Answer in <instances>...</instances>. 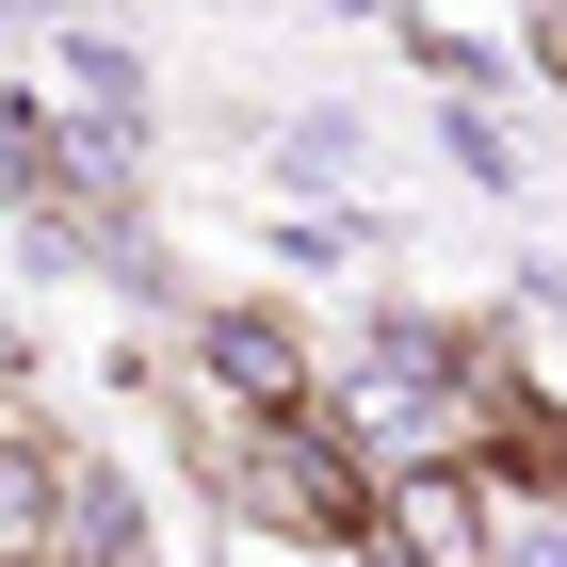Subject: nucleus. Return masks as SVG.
Returning a JSON list of instances; mask_svg holds the SVG:
<instances>
[{"instance_id":"8","label":"nucleus","mask_w":567,"mask_h":567,"mask_svg":"<svg viewBox=\"0 0 567 567\" xmlns=\"http://www.w3.org/2000/svg\"><path fill=\"white\" fill-rule=\"evenodd\" d=\"M519 33H535V82H567V0H551V17H519Z\"/></svg>"},{"instance_id":"2","label":"nucleus","mask_w":567,"mask_h":567,"mask_svg":"<svg viewBox=\"0 0 567 567\" xmlns=\"http://www.w3.org/2000/svg\"><path fill=\"white\" fill-rule=\"evenodd\" d=\"M195 373H212L244 422H308V405H324V357H308L292 308H195Z\"/></svg>"},{"instance_id":"9","label":"nucleus","mask_w":567,"mask_h":567,"mask_svg":"<svg viewBox=\"0 0 567 567\" xmlns=\"http://www.w3.org/2000/svg\"><path fill=\"white\" fill-rule=\"evenodd\" d=\"M0 17H49V33H82V0H0Z\"/></svg>"},{"instance_id":"4","label":"nucleus","mask_w":567,"mask_h":567,"mask_svg":"<svg viewBox=\"0 0 567 567\" xmlns=\"http://www.w3.org/2000/svg\"><path fill=\"white\" fill-rule=\"evenodd\" d=\"M486 519H503L486 471H390L373 486V551H405V567H486Z\"/></svg>"},{"instance_id":"6","label":"nucleus","mask_w":567,"mask_h":567,"mask_svg":"<svg viewBox=\"0 0 567 567\" xmlns=\"http://www.w3.org/2000/svg\"><path fill=\"white\" fill-rule=\"evenodd\" d=\"M276 260L292 276H357L373 260V212H276Z\"/></svg>"},{"instance_id":"1","label":"nucleus","mask_w":567,"mask_h":567,"mask_svg":"<svg viewBox=\"0 0 567 567\" xmlns=\"http://www.w3.org/2000/svg\"><path fill=\"white\" fill-rule=\"evenodd\" d=\"M373 454H357L324 405L308 422H244L227 437V519L244 535H276V551H373Z\"/></svg>"},{"instance_id":"5","label":"nucleus","mask_w":567,"mask_h":567,"mask_svg":"<svg viewBox=\"0 0 567 567\" xmlns=\"http://www.w3.org/2000/svg\"><path fill=\"white\" fill-rule=\"evenodd\" d=\"M49 454H65V437L0 422V567H49Z\"/></svg>"},{"instance_id":"7","label":"nucleus","mask_w":567,"mask_h":567,"mask_svg":"<svg viewBox=\"0 0 567 567\" xmlns=\"http://www.w3.org/2000/svg\"><path fill=\"white\" fill-rule=\"evenodd\" d=\"M437 146H454V163H471L486 195H503V178H519V131H503V114H486V97H454V114H437Z\"/></svg>"},{"instance_id":"3","label":"nucleus","mask_w":567,"mask_h":567,"mask_svg":"<svg viewBox=\"0 0 567 567\" xmlns=\"http://www.w3.org/2000/svg\"><path fill=\"white\" fill-rule=\"evenodd\" d=\"M49 114H65V146H82V163H114V178H131V146H146V114H163V97H146V65H131V49H114V33H97V17H82V33H49Z\"/></svg>"},{"instance_id":"12","label":"nucleus","mask_w":567,"mask_h":567,"mask_svg":"<svg viewBox=\"0 0 567 567\" xmlns=\"http://www.w3.org/2000/svg\"><path fill=\"white\" fill-rule=\"evenodd\" d=\"M519 17H551V0H519Z\"/></svg>"},{"instance_id":"10","label":"nucleus","mask_w":567,"mask_h":567,"mask_svg":"<svg viewBox=\"0 0 567 567\" xmlns=\"http://www.w3.org/2000/svg\"><path fill=\"white\" fill-rule=\"evenodd\" d=\"M535 324H551V341H567V276H535Z\"/></svg>"},{"instance_id":"11","label":"nucleus","mask_w":567,"mask_h":567,"mask_svg":"<svg viewBox=\"0 0 567 567\" xmlns=\"http://www.w3.org/2000/svg\"><path fill=\"white\" fill-rule=\"evenodd\" d=\"M357 567H405V551H357Z\"/></svg>"}]
</instances>
